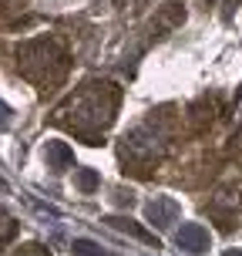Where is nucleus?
<instances>
[{
  "instance_id": "nucleus-6",
  "label": "nucleus",
  "mask_w": 242,
  "mask_h": 256,
  "mask_svg": "<svg viewBox=\"0 0 242 256\" xmlns=\"http://www.w3.org/2000/svg\"><path fill=\"white\" fill-rule=\"evenodd\" d=\"M77 182H81V189H94V182H98V176H94V172H88V168H84V172H81V176H77Z\"/></svg>"
},
{
  "instance_id": "nucleus-3",
  "label": "nucleus",
  "mask_w": 242,
  "mask_h": 256,
  "mask_svg": "<svg viewBox=\"0 0 242 256\" xmlns=\"http://www.w3.org/2000/svg\"><path fill=\"white\" fill-rule=\"evenodd\" d=\"M108 222H111V226H115V230H125V232H131V236H138V240H145V243H155V236H148V232L145 230H138V226H131V219H108ZM158 246V243H155Z\"/></svg>"
},
{
  "instance_id": "nucleus-5",
  "label": "nucleus",
  "mask_w": 242,
  "mask_h": 256,
  "mask_svg": "<svg viewBox=\"0 0 242 256\" xmlns=\"http://www.w3.org/2000/svg\"><path fill=\"white\" fill-rule=\"evenodd\" d=\"M74 253L77 256H101V250L91 243V240H74Z\"/></svg>"
},
{
  "instance_id": "nucleus-8",
  "label": "nucleus",
  "mask_w": 242,
  "mask_h": 256,
  "mask_svg": "<svg viewBox=\"0 0 242 256\" xmlns=\"http://www.w3.org/2000/svg\"><path fill=\"white\" fill-rule=\"evenodd\" d=\"M226 256H242V253H239V250H236V253H226Z\"/></svg>"
},
{
  "instance_id": "nucleus-7",
  "label": "nucleus",
  "mask_w": 242,
  "mask_h": 256,
  "mask_svg": "<svg viewBox=\"0 0 242 256\" xmlns=\"http://www.w3.org/2000/svg\"><path fill=\"white\" fill-rule=\"evenodd\" d=\"M7 125H10V108H7V104H0V132H3Z\"/></svg>"
},
{
  "instance_id": "nucleus-2",
  "label": "nucleus",
  "mask_w": 242,
  "mask_h": 256,
  "mask_svg": "<svg viewBox=\"0 0 242 256\" xmlns=\"http://www.w3.org/2000/svg\"><path fill=\"white\" fill-rule=\"evenodd\" d=\"M175 216H179V206L172 202V199H155V202L148 206V219L158 222V226H168Z\"/></svg>"
},
{
  "instance_id": "nucleus-4",
  "label": "nucleus",
  "mask_w": 242,
  "mask_h": 256,
  "mask_svg": "<svg viewBox=\"0 0 242 256\" xmlns=\"http://www.w3.org/2000/svg\"><path fill=\"white\" fill-rule=\"evenodd\" d=\"M47 158L57 162V166H67L71 162V152H67V145H61V142H47Z\"/></svg>"
},
{
  "instance_id": "nucleus-1",
  "label": "nucleus",
  "mask_w": 242,
  "mask_h": 256,
  "mask_svg": "<svg viewBox=\"0 0 242 256\" xmlns=\"http://www.w3.org/2000/svg\"><path fill=\"white\" fill-rule=\"evenodd\" d=\"M179 246H182V250H189V253H202V250H209V232H205L202 226L189 222V226H182V230H179Z\"/></svg>"
}]
</instances>
